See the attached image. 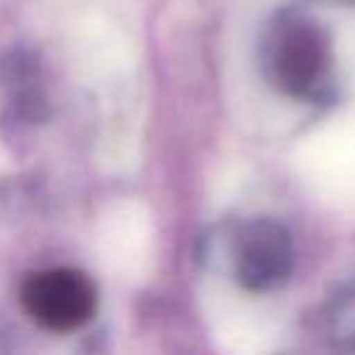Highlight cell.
<instances>
[{
  "label": "cell",
  "instance_id": "obj_1",
  "mask_svg": "<svg viewBox=\"0 0 355 355\" xmlns=\"http://www.w3.org/2000/svg\"><path fill=\"white\" fill-rule=\"evenodd\" d=\"M334 49L324 27L304 17H287L268 42V71L272 83L292 98L319 100L331 88Z\"/></svg>",
  "mask_w": 355,
  "mask_h": 355
},
{
  "label": "cell",
  "instance_id": "obj_2",
  "mask_svg": "<svg viewBox=\"0 0 355 355\" xmlns=\"http://www.w3.org/2000/svg\"><path fill=\"white\" fill-rule=\"evenodd\" d=\"M22 306L40 326L69 334L93 319L98 292L85 272L51 268L27 277L22 285Z\"/></svg>",
  "mask_w": 355,
  "mask_h": 355
},
{
  "label": "cell",
  "instance_id": "obj_3",
  "mask_svg": "<svg viewBox=\"0 0 355 355\" xmlns=\"http://www.w3.org/2000/svg\"><path fill=\"white\" fill-rule=\"evenodd\" d=\"M234 275L248 292H270L285 285L295 268V241L277 219L258 217L234 236Z\"/></svg>",
  "mask_w": 355,
  "mask_h": 355
},
{
  "label": "cell",
  "instance_id": "obj_4",
  "mask_svg": "<svg viewBox=\"0 0 355 355\" xmlns=\"http://www.w3.org/2000/svg\"><path fill=\"white\" fill-rule=\"evenodd\" d=\"M329 334L338 348L355 350V285L345 287L329 306Z\"/></svg>",
  "mask_w": 355,
  "mask_h": 355
}]
</instances>
